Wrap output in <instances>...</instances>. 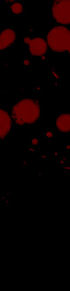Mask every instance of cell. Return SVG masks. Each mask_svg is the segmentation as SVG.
<instances>
[{
	"instance_id": "8992f818",
	"label": "cell",
	"mask_w": 70,
	"mask_h": 291,
	"mask_svg": "<svg viewBox=\"0 0 70 291\" xmlns=\"http://www.w3.org/2000/svg\"><path fill=\"white\" fill-rule=\"evenodd\" d=\"M0 122H1V128H0V136H1L2 139H5L10 134L11 130L12 129L13 121L12 117L10 113V111H7L4 107H1V111H0Z\"/></svg>"
},
{
	"instance_id": "277c9868",
	"label": "cell",
	"mask_w": 70,
	"mask_h": 291,
	"mask_svg": "<svg viewBox=\"0 0 70 291\" xmlns=\"http://www.w3.org/2000/svg\"><path fill=\"white\" fill-rule=\"evenodd\" d=\"M24 46L30 58L41 59L49 52V45L43 38L26 37L24 39Z\"/></svg>"
},
{
	"instance_id": "9c48e42d",
	"label": "cell",
	"mask_w": 70,
	"mask_h": 291,
	"mask_svg": "<svg viewBox=\"0 0 70 291\" xmlns=\"http://www.w3.org/2000/svg\"><path fill=\"white\" fill-rule=\"evenodd\" d=\"M6 5H9V4L14 3V2L19 1V0H2Z\"/></svg>"
},
{
	"instance_id": "4fadbf2b",
	"label": "cell",
	"mask_w": 70,
	"mask_h": 291,
	"mask_svg": "<svg viewBox=\"0 0 70 291\" xmlns=\"http://www.w3.org/2000/svg\"><path fill=\"white\" fill-rule=\"evenodd\" d=\"M28 162H22V166H27Z\"/></svg>"
},
{
	"instance_id": "3957f363",
	"label": "cell",
	"mask_w": 70,
	"mask_h": 291,
	"mask_svg": "<svg viewBox=\"0 0 70 291\" xmlns=\"http://www.w3.org/2000/svg\"><path fill=\"white\" fill-rule=\"evenodd\" d=\"M53 18L58 24L68 26L70 23V0H47Z\"/></svg>"
},
{
	"instance_id": "7a4b0ae2",
	"label": "cell",
	"mask_w": 70,
	"mask_h": 291,
	"mask_svg": "<svg viewBox=\"0 0 70 291\" xmlns=\"http://www.w3.org/2000/svg\"><path fill=\"white\" fill-rule=\"evenodd\" d=\"M46 41L49 48L53 52L65 53L69 52L70 31L67 26H55L47 32Z\"/></svg>"
},
{
	"instance_id": "5b68a950",
	"label": "cell",
	"mask_w": 70,
	"mask_h": 291,
	"mask_svg": "<svg viewBox=\"0 0 70 291\" xmlns=\"http://www.w3.org/2000/svg\"><path fill=\"white\" fill-rule=\"evenodd\" d=\"M16 31L12 26H4L0 33V50L1 53L10 50L16 42Z\"/></svg>"
},
{
	"instance_id": "30bf717a",
	"label": "cell",
	"mask_w": 70,
	"mask_h": 291,
	"mask_svg": "<svg viewBox=\"0 0 70 291\" xmlns=\"http://www.w3.org/2000/svg\"><path fill=\"white\" fill-rule=\"evenodd\" d=\"M46 137L48 138H52L53 137V134L52 132H48V133L46 134Z\"/></svg>"
},
{
	"instance_id": "52a82bcc",
	"label": "cell",
	"mask_w": 70,
	"mask_h": 291,
	"mask_svg": "<svg viewBox=\"0 0 70 291\" xmlns=\"http://www.w3.org/2000/svg\"><path fill=\"white\" fill-rule=\"evenodd\" d=\"M57 129L62 133H68L70 131V115L67 111L58 113L56 120Z\"/></svg>"
},
{
	"instance_id": "7c38bea8",
	"label": "cell",
	"mask_w": 70,
	"mask_h": 291,
	"mask_svg": "<svg viewBox=\"0 0 70 291\" xmlns=\"http://www.w3.org/2000/svg\"><path fill=\"white\" fill-rule=\"evenodd\" d=\"M41 160H46V159H47V157H46V156H41Z\"/></svg>"
},
{
	"instance_id": "6da1fadb",
	"label": "cell",
	"mask_w": 70,
	"mask_h": 291,
	"mask_svg": "<svg viewBox=\"0 0 70 291\" xmlns=\"http://www.w3.org/2000/svg\"><path fill=\"white\" fill-rule=\"evenodd\" d=\"M11 117L17 126H31L37 124L41 119L40 103L35 98L24 96L11 107Z\"/></svg>"
},
{
	"instance_id": "ba28073f",
	"label": "cell",
	"mask_w": 70,
	"mask_h": 291,
	"mask_svg": "<svg viewBox=\"0 0 70 291\" xmlns=\"http://www.w3.org/2000/svg\"><path fill=\"white\" fill-rule=\"evenodd\" d=\"M7 7L12 14H24L26 9V0H19L7 5Z\"/></svg>"
},
{
	"instance_id": "8fae6325",
	"label": "cell",
	"mask_w": 70,
	"mask_h": 291,
	"mask_svg": "<svg viewBox=\"0 0 70 291\" xmlns=\"http://www.w3.org/2000/svg\"><path fill=\"white\" fill-rule=\"evenodd\" d=\"M33 143L34 145H37L38 141L37 140H35V139H34V140H33Z\"/></svg>"
}]
</instances>
